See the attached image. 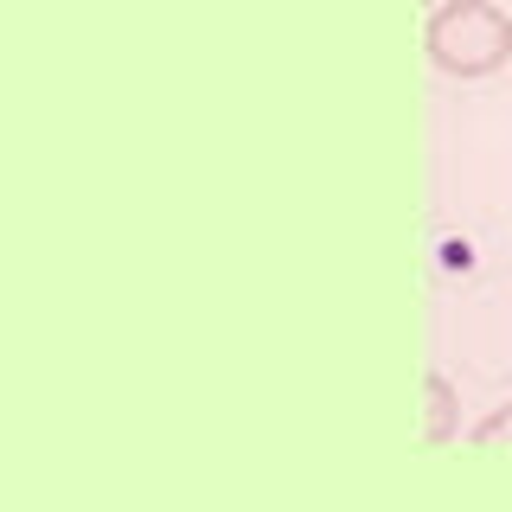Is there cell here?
<instances>
[{
  "instance_id": "cell-1",
  "label": "cell",
  "mask_w": 512,
  "mask_h": 512,
  "mask_svg": "<svg viewBox=\"0 0 512 512\" xmlns=\"http://www.w3.org/2000/svg\"><path fill=\"white\" fill-rule=\"evenodd\" d=\"M423 52L442 77H493L512 64V20L493 0H442L429 7V26H423Z\"/></svg>"
},
{
  "instance_id": "cell-2",
  "label": "cell",
  "mask_w": 512,
  "mask_h": 512,
  "mask_svg": "<svg viewBox=\"0 0 512 512\" xmlns=\"http://www.w3.org/2000/svg\"><path fill=\"white\" fill-rule=\"evenodd\" d=\"M461 436V404H455V384H448L442 372L423 378V442L429 448H448Z\"/></svg>"
},
{
  "instance_id": "cell-3",
  "label": "cell",
  "mask_w": 512,
  "mask_h": 512,
  "mask_svg": "<svg viewBox=\"0 0 512 512\" xmlns=\"http://www.w3.org/2000/svg\"><path fill=\"white\" fill-rule=\"evenodd\" d=\"M474 448H512V404L480 416V423H474Z\"/></svg>"
},
{
  "instance_id": "cell-4",
  "label": "cell",
  "mask_w": 512,
  "mask_h": 512,
  "mask_svg": "<svg viewBox=\"0 0 512 512\" xmlns=\"http://www.w3.org/2000/svg\"><path fill=\"white\" fill-rule=\"evenodd\" d=\"M429 7H442V0H429Z\"/></svg>"
}]
</instances>
